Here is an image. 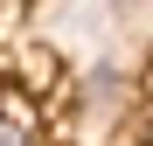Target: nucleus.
<instances>
[{
    "label": "nucleus",
    "mask_w": 153,
    "mask_h": 146,
    "mask_svg": "<svg viewBox=\"0 0 153 146\" xmlns=\"http://www.w3.org/2000/svg\"><path fill=\"white\" fill-rule=\"evenodd\" d=\"M0 146H28V132H21L14 118H0Z\"/></svg>",
    "instance_id": "nucleus-1"
}]
</instances>
